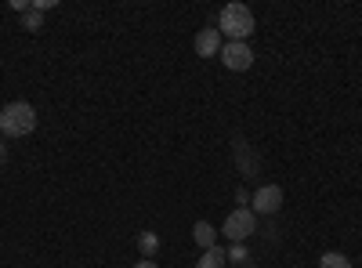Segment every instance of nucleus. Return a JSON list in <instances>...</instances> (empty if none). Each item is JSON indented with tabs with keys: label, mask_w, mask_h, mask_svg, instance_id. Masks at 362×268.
Here are the masks:
<instances>
[{
	"label": "nucleus",
	"mask_w": 362,
	"mask_h": 268,
	"mask_svg": "<svg viewBox=\"0 0 362 268\" xmlns=\"http://www.w3.org/2000/svg\"><path fill=\"white\" fill-rule=\"evenodd\" d=\"M0 131H4L8 138H25L37 131V109L29 102H11L4 105V112H0Z\"/></svg>",
	"instance_id": "1"
},
{
	"label": "nucleus",
	"mask_w": 362,
	"mask_h": 268,
	"mask_svg": "<svg viewBox=\"0 0 362 268\" xmlns=\"http://www.w3.org/2000/svg\"><path fill=\"white\" fill-rule=\"evenodd\" d=\"M218 29L228 33L232 40H247L254 33V11L247 4H225L218 15Z\"/></svg>",
	"instance_id": "2"
},
{
	"label": "nucleus",
	"mask_w": 362,
	"mask_h": 268,
	"mask_svg": "<svg viewBox=\"0 0 362 268\" xmlns=\"http://www.w3.org/2000/svg\"><path fill=\"white\" fill-rule=\"evenodd\" d=\"M221 62H225L232 73H247V69L254 66V51H250L247 40H228V44L221 47Z\"/></svg>",
	"instance_id": "3"
},
{
	"label": "nucleus",
	"mask_w": 362,
	"mask_h": 268,
	"mask_svg": "<svg viewBox=\"0 0 362 268\" xmlns=\"http://www.w3.org/2000/svg\"><path fill=\"white\" fill-rule=\"evenodd\" d=\"M254 218H257V214L250 211V206H239V211H232V214H228V221H225V228H221V232L228 235L232 243H243L247 235L254 232Z\"/></svg>",
	"instance_id": "4"
},
{
	"label": "nucleus",
	"mask_w": 362,
	"mask_h": 268,
	"mask_svg": "<svg viewBox=\"0 0 362 268\" xmlns=\"http://www.w3.org/2000/svg\"><path fill=\"white\" fill-rule=\"evenodd\" d=\"M232 156H235V167H239V174L254 177V174L261 170V156L254 153V148H250L243 138H235V141H232Z\"/></svg>",
	"instance_id": "5"
},
{
	"label": "nucleus",
	"mask_w": 362,
	"mask_h": 268,
	"mask_svg": "<svg viewBox=\"0 0 362 268\" xmlns=\"http://www.w3.org/2000/svg\"><path fill=\"white\" fill-rule=\"evenodd\" d=\"M279 206H283V189L279 185H264V189L254 192V206H250V211L254 214H276Z\"/></svg>",
	"instance_id": "6"
},
{
	"label": "nucleus",
	"mask_w": 362,
	"mask_h": 268,
	"mask_svg": "<svg viewBox=\"0 0 362 268\" xmlns=\"http://www.w3.org/2000/svg\"><path fill=\"white\" fill-rule=\"evenodd\" d=\"M221 51V29H199L196 33V54L199 58H210V54H218Z\"/></svg>",
	"instance_id": "7"
},
{
	"label": "nucleus",
	"mask_w": 362,
	"mask_h": 268,
	"mask_svg": "<svg viewBox=\"0 0 362 268\" xmlns=\"http://www.w3.org/2000/svg\"><path fill=\"white\" fill-rule=\"evenodd\" d=\"M192 235H196V243H199L203 250L218 247V232L210 228V221H196V225H192Z\"/></svg>",
	"instance_id": "8"
},
{
	"label": "nucleus",
	"mask_w": 362,
	"mask_h": 268,
	"mask_svg": "<svg viewBox=\"0 0 362 268\" xmlns=\"http://www.w3.org/2000/svg\"><path fill=\"white\" fill-rule=\"evenodd\" d=\"M225 261H228V254L221 247H210V250H203V257H199L196 268H225Z\"/></svg>",
	"instance_id": "9"
},
{
	"label": "nucleus",
	"mask_w": 362,
	"mask_h": 268,
	"mask_svg": "<svg viewBox=\"0 0 362 268\" xmlns=\"http://www.w3.org/2000/svg\"><path fill=\"white\" fill-rule=\"evenodd\" d=\"M319 268H351V261H348L344 254H337V250H326V254L319 257Z\"/></svg>",
	"instance_id": "10"
},
{
	"label": "nucleus",
	"mask_w": 362,
	"mask_h": 268,
	"mask_svg": "<svg viewBox=\"0 0 362 268\" xmlns=\"http://www.w3.org/2000/svg\"><path fill=\"white\" fill-rule=\"evenodd\" d=\"M22 25L29 29V33H40V29H44V18H40V11H33V8H29V11H22Z\"/></svg>",
	"instance_id": "11"
},
{
	"label": "nucleus",
	"mask_w": 362,
	"mask_h": 268,
	"mask_svg": "<svg viewBox=\"0 0 362 268\" xmlns=\"http://www.w3.org/2000/svg\"><path fill=\"white\" fill-rule=\"evenodd\" d=\"M138 247H141V254H156L160 235H156V232H141V235H138Z\"/></svg>",
	"instance_id": "12"
},
{
	"label": "nucleus",
	"mask_w": 362,
	"mask_h": 268,
	"mask_svg": "<svg viewBox=\"0 0 362 268\" xmlns=\"http://www.w3.org/2000/svg\"><path fill=\"white\" fill-rule=\"evenodd\" d=\"M228 257H232V261H247V247H243V243H235V247L228 250Z\"/></svg>",
	"instance_id": "13"
},
{
	"label": "nucleus",
	"mask_w": 362,
	"mask_h": 268,
	"mask_svg": "<svg viewBox=\"0 0 362 268\" xmlns=\"http://www.w3.org/2000/svg\"><path fill=\"white\" fill-rule=\"evenodd\" d=\"M134 268H156V261H148V257H145V261H138Z\"/></svg>",
	"instance_id": "14"
},
{
	"label": "nucleus",
	"mask_w": 362,
	"mask_h": 268,
	"mask_svg": "<svg viewBox=\"0 0 362 268\" xmlns=\"http://www.w3.org/2000/svg\"><path fill=\"white\" fill-rule=\"evenodd\" d=\"M8 160V145H0V163H4Z\"/></svg>",
	"instance_id": "15"
}]
</instances>
